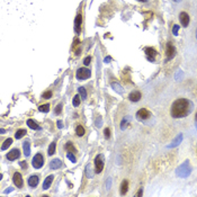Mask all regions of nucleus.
I'll list each match as a JSON object with an SVG mask.
<instances>
[{
    "mask_svg": "<svg viewBox=\"0 0 197 197\" xmlns=\"http://www.w3.org/2000/svg\"><path fill=\"white\" fill-rule=\"evenodd\" d=\"M193 108H194V105L191 100L186 98H180L174 102L171 106L170 114L174 118H184L193 112Z\"/></svg>",
    "mask_w": 197,
    "mask_h": 197,
    "instance_id": "obj_1",
    "label": "nucleus"
},
{
    "mask_svg": "<svg viewBox=\"0 0 197 197\" xmlns=\"http://www.w3.org/2000/svg\"><path fill=\"white\" fill-rule=\"evenodd\" d=\"M191 174V167L188 160H186L184 163L180 164L177 168V171H176V175L180 178H187Z\"/></svg>",
    "mask_w": 197,
    "mask_h": 197,
    "instance_id": "obj_2",
    "label": "nucleus"
},
{
    "mask_svg": "<svg viewBox=\"0 0 197 197\" xmlns=\"http://www.w3.org/2000/svg\"><path fill=\"white\" fill-rule=\"evenodd\" d=\"M105 166V157L104 155H98L95 158V167H96V174H100Z\"/></svg>",
    "mask_w": 197,
    "mask_h": 197,
    "instance_id": "obj_3",
    "label": "nucleus"
},
{
    "mask_svg": "<svg viewBox=\"0 0 197 197\" xmlns=\"http://www.w3.org/2000/svg\"><path fill=\"white\" fill-rule=\"evenodd\" d=\"M90 77H91V72L87 68H80L76 73V78L78 80H86V79L90 78Z\"/></svg>",
    "mask_w": 197,
    "mask_h": 197,
    "instance_id": "obj_4",
    "label": "nucleus"
},
{
    "mask_svg": "<svg viewBox=\"0 0 197 197\" xmlns=\"http://www.w3.org/2000/svg\"><path fill=\"white\" fill-rule=\"evenodd\" d=\"M150 117H151V113L145 108H141L140 111H138V113H136V119L140 122L147 121V119H149Z\"/></svg>",
    "mask_w": 197,
    "mask_h": 197,
    "instance_id": "obj_5",
    "label": "nucleus"
},
{
    "mask_svg": "<svg viewBox=\"0 0 197 197\" xmlns=\"http://www.w3.org/2000/svg\"><path fill=\"white\" fill-rule=\"evenodd\" d=\"M44 164V158H43L42 153H37L35 155V157L33 158V161H32V166H33L35 169H41Z\"/></svg>",
    "mask_w": 197,
    "mask_h": 197,
    "instance_id": "obj_6",
    "label": "nucleus"
},
{
    "mask_svg": "<svg viewBox=\"0 0 197 197\" xmlns=\"http://www.w3.org/2000/svg\"><path fill=\"white\" fill-rule=\"evenodd\" d=\"M166 54H167V60H171L174 59L175 54H176V49L175 46L172 45V43H168L167 47H166Z\"/></svg>",
    "mask_w": 197,
    "mask_h": 197,
    "instance_id": "obj_7",
    "label": "nucleus"
},
{
    "mask_svg": "<svg viewBox=\"0 0 197 197\" xmlns=\"http://www.w3.org/2000/svg\"><path fill=\"white\" fill-rule=\"evenodd\" d=\"M13 181L15 186L17 188H22L24 186V181H23V178H22V175L19 172H15L13 176Z\"/></svg>",
    "mask_w": 197,
    "mask_h": 197,
    "instance_id": "obj_8",
    "label": "nucleus"
},
{
    "mask_svg": "<svg viewBox=\"0 0 197 197\" xmlns=\"http://www.w3.org/2000/svg\"><path fill=\"white\" fill-rule=\"evenodd\" d=\"M144 52H145V54H147V58H148L149 61H155L158 52L153 49V47H145Z\"/></svg>",
    "mask_w": 197,
    "mask_h": 197,
    "instance_id": "obj_9",
    "label": "nucleus"
},
{
    "mask_svg": "<svg viewBox=\"0 0 197 197\" xmlns=\"http://www.w3.org/2000/svg\"><path fill=\"white\" fill-rule=\"evenodd\" d=\"M20 157V152L18 149H13L11 151H9L7 153V159L9 161H15Z\"/></svg>",
    "mask_w": 197,
    "mask_h": 197,
    "instance_id": "obj_10",
    "label": "nucleus"
},
{
    "mask_svg": "<svg viewBox=\"0 0 197 197\" xmlns=\"http://www.w3.org/2000/svg\"><path fill=\"white\" fill-rule=\"evenodd\" d=\"M81 25H82V16L81 14H78L74 19V32L77 34H80L81 32Z\"/></svg>",
    "mask_w": 197,
    "mask_h": 197,
    "instance_id": "obj_11",
    "label": "nucleus"
},
{
    "mask_svg": "<svg viewBox=\"0 0 197 197\" xmlns=\"http://www.w3.org/2000/svg\"><path fill=\"white\" fill-rule=\"evenodd\" d=\"M179 20H180V23H181V25H183V26L187 27L188 25H189L191 18H189V16H188L187 13L183 11V13H180V15H179Z\"/></svg>",
    "mask_w": 197,
    "mask_h": 197,
    "instance_id": "obj_12",
    "label": "nucleus"
},
{
    "mask_svg": "<svg viewBox=\"0 0 197 197\" xmlns=\"http://www.w3.org/2000/svg\"><path fill=\"white\" fill-rule=\"evenodd\" d=\"M142 95H141V92L140 91H132L130 95H128V99L131 100V102H134V103H138L140 99H141Z\"/></svg>",
    "mask_w": 197,
    "mask_h": 197,
    "instance_id": "obj_13",
    "label": "nucleus"
},
{
    "mask_svg": "<svg viewBox=\"0 0 197 197\" xmlns=\"http://www.w3.org/2000/svg\"><path fill=\"white\" fill-rule=\"evenodd\" d=\"M53 179H54V176H53V175H50V176H47V177L45 178V180L43 183V189H44V191L49 189L50 186H51L53 183Z\"/></svg>",
    "mask_w": 197,
    "mask_h": 197,
    "instance_id": "obj_14",
    "label": "nucleus"
},
{
    "mask_svg": "<svg viewBox=\"0 0 197 197\" xmlns=\"http://www.w3.org/2000/svg\"><path fill=\"white\" fill-rule=\"evenodd\" d=\"M39 180H38V177L37 176H30V178H28V185H30V187L32 188H35L37 187V185H38Z\"/></svg>",
    "mask_w": 197,
    "mask_h": 197,
    "instance_id": "obj_15",
    "label": "nucleus"
},
{
    "mask_svg": "<svg viewBox=\"0 0 197 197\" xmlns=\"http://www.w3.org/2000/svg\"><path fill=\"white\" fill-rule=\"evenodd\" d=\"M181 141H183V134H178L174 141L171 142V144L169 145V148H176V147H178V145L180 144Z\"/></svg>",
    "mask_w": 197,
    "mask_h": 197,
    "instance_id": "obj_16",
    "label": "nucleus"
},
{
    "mask_svg": "<svg viewBox=\"0 0 197 197\" xmlns=\"http://www.w3.org/2000/svg\"><path fill=\"white\" fill-rule=\"evenodd\" d=\"M61 167H62V161L60 160V159H54L50 163V168L51 169H59Z\"/></svg>",
    "mask_w": 197,
    "mask_h": 197,
    "instance_id": "obj_17",
    "label": "nucleus"
},
{
    "mask_svg": "<svg viewBox=\"0 0 197 197\" xmlns=\"http://www.w3.org/2000/svg\"><path fill=\"white\" fill-rule=\"evenodd\" d=\"M128 191V181L123 180L121 184V195H125Z\"/></svg>",
    "mask_w": 197,
    "mask_h": 197,
    "instance_id": "obj_18",
    "label": "nucleus"
},
{
    "mask_svg": "<svg viewBox=\"0 0 197 197\" xmlns=\"http://www.w3.org/2000/svg\"><path fill=\"white\" fill-rule=\"evenodd\" d=\"M23 148H24V155H25V157H28V155H30V141L24 142Z\"/></svg>",
    "mask_w": 197,
    "mask_h": 197,
    "instance_id": "obj_19",
    "label": "nucleus"
},
{
    "mask_svg": "<svg viewBox=\"0 0 197 197\" xmlns=\"http://www.w3.org/2000/svg\"><path fill=\"white\" fill-rule=\"evenodd\" d=\"M27 126H30L32 130H41V126H38V124L35 123L33 119H28L27 121Z\"/></svg>",
    "mask_w": 197,
    "mask_h": 197,
    "instance_id": "obj_20",
    "label": "nucleus"
},
{
    "mask_svg": "<svg viewBox=\"0 0 197 197\" xmlns=\"http://www.w3.org/2000/svg\"><path fill=\"white\" fill-rule=\"evenodd\" d=\"M66 150L68 152H72V153H76L77 150L76 148L73 147V143L72 142H66Z\"/></svg>",
    "mask_w": 197,
    "mask_h": 197,
    "instance_id": "obj_21",
    "label": "nucleus"
},
{
    "mask_svg": "<svg viewBox=\"0 0 197 197\" xmlns=\"http://www.w3.org/2000/svg\"><path fill=\"white\" fill-rule=\"evenodd\" d=\"M27 132L26 130H24V128H22V130H18V131L15 133V138L17 139V140H19V139H22L24 136V135H26Z\"/></svg>",
    "mask_w": 197,
    "mask_h": 197,
    "instance_id": "obj_22",
    "label": "nucleus"
},
{
    "mask_svg": "<svg viewBox=\"0 0 197 197\" xmlns=\"http://www.w3.org/2000/svg\"><path fill=\"white\" fill-rule=\"evenodd\" d=\"M91 171H92L91 166H90V164H87V166H86V176H87L88 178L94 177V174H92Z\"/></svg>",
    "mask_w": 197,
    "mask_h": 197,
    "instance_id": "obj_23",
    "label": "nucleus"
},
{
    "mask_svg": "<svg viewBox=\"0 0 197 197\" xmlns=\"http://www.w3.org/2000/svg\"><path fill=\"white\" fill-rule=\"evenodd\" d=\"M76 133L78 136H83L85 135V128L82 127L81 125H78L76 128Z\"/></svg>",
    "mask_w": 197,
    "mask_h": 197,
    "instance_id": "obj_24",
    "label": "nucleus"
},
{
    "mask_svg": "<svg viewBox=\"0 0 197 197\" xmlns=\"http://www.w3.org/2000/svg\"><path fill=\"white\" fill-rule=\"evenodd\" d=\"M130 116H127V117H125L123 121H122V123H121V128L122 130H125V128L127 127V125H128V122H130Z\"/></svg>",
    "mask_w": 197,
    "mask_h": 197,
    "instance_id": "obj_25",
    "label": "nucleus"
},
{
    "mask_svg": "<svg viewBox=\"0 0 197 197\" xmlns=\"http://www.w3.org/2000/svg\"><path fill=\"white\" fill-rule=\"evenodd\" d=\"M112 88L115 90V91H117V92H119V94H122L123 92V88H122L121 86L118 85V83H115V82H112Z\"/></svg>",
    "mask_w": 197,
    "mask_h": 197,
    "instance_id": "obj_26",
    "label": "nucleus"
},
{
    "mask_svg": "<svg viewBox=\"0 0 197 197\" xmlns=\"http://www.w3.org/2000/svg\"><path fill=\"white\" fill-rule=\"evenodd\" d=\"M11 143H13V140H11V139H7L6 141L3 142L2 147H1V150H6V149H8V147H10Z\"/></svg>",
    "mask_w": 197,
    "mask_h": 197,
    "instance_id": "obj_27",
    "label": "nucleus"
},
{
    "mask_svg": "<svg viewBox=\"0 0 197 197\" xmlns=\"http://www.w3.org/2000/svg\"><path fill=\"white\" fill-rule=\"evenodd\" d=\"M80 98H81V96L80 95H76L73 97V100H72V104L74 107H78L80 105Z\"/></svg>",
    "mask_w": 197,
    "mask_h": 197,
    "instance_id": "obj_28",
    "label": "nucleus"
},
{
    "mask_svg": "<svg viewBox=\"0 0 197 197\" xmlns=\"http://www.w3.org/2000/svg\"><path fill=\"white\" fill-rule=\"evenodd\" d=\"M39 112L42 113H49L50 112V105L49 104H45V105H41L38 107Z\"/></svg>",
    "mask_w": 197,
    "mask_h": 197,
    "instance_id": "obj_29",
    "label": "nucleus"
},
{
    "mask_svg": "<svg viewBox=\"0 0 197 197\" xmlns=\"http://www.w3.org/2000/svg\"><path fill=\"white\" fill-rule=\"evenodd\" d=\"M79 90V94H80V96H81V99H87V91H86V89L83 88V87H80V88L78 89Z\"/></svg>",
    "mask_w": 197,
    "mask_h": 197,
    "instance_id": "obj_30",
    "label": "nucleus"
},
{
    "mask_svg": "<svg viewBox=\"0 0 197 197\" xmlns=\"http://www.w3.org/2000/svg\"><path fill=\"white\" fill-rule=\"evenodd\" d=\"M55 147H56V144L54 143V142H52V143L50 144V148H49V155H53L54 153H55Z\"/></svg>",
    "mask_w": 197,
    "mask_h": 197,
    "instance_id": "obj_31",
    "label": "nucleus"
},
{
    "mask_svg": "<svg viewBox=\"0 0 197 197\" xmlns=\"http://www.w3.org/2000/svg\"><path fill=\"white\" fill-rule=\"evenodd\" d=\"M66 158H68L69 160L72 161L73 163H76L77 162V159H76V157H74V153H72V152H68V153H66Z\"/></svg>",
    "mask_w": 197,
    "mask_h": 197,
    "instance_id": "obj_32",
    "label": "nucleus"
},
{
    "mask_svg": "<svg viewBox=\"0 0 197 197\" xmlns=\"http://www.w3.org/2000/svg\"><path fill=\"white\" fill-rule=\"evenodd\" d=\"M61 112H62V104H59V105L55 107V111H54V113H55L56 115H60V114H61Z\"/></svg>",
    "mask_w": 197,
    "mask_h": 197,
    "instance_id": "obj_33",
    "label": "nucleus"
},
{
    "mask_svg": "<svg viewBox=\"0 0 197 197\" xmlns=\"http://www.w3.org/2000/svg\"><path fill=\"white\" fill-rule=\"evenodd\" d=\"M51 97H52V91H51V90H49V91H46L43 94V98L44 99H50Z\"/></svg>",
    "mask_w": 197,
    "mask_h": 197,
    "instance_id": "obj_34",
    "label": "nucleus"
},
{
    "mask_svg": "<svg viewBox=\"0 0 197 197\" xmlns=\"http://www.w3.org/2000/svg\"><path fill=\"white\" fill-rule=\"evenodd\" d=\"M104 134H105V139H107V140H108V139L111 138V130H109V128H105Z\"/></svg>",
    "mask_w": 197,
    "mask_h": 197,
    "instance_id": "obj_35",
    "label": "nucleus"
},
{
    "mask_svg": "<svg viewBox=\"0 0 197 197\" xmlns=\"http://www.w3.org/2000/svg\"><path fill=\"white\" fill-rule=\"evenodd\" d=\"M90 62H91V58H90V56H87V58L83 60V64H85V66H89Z\"/></svg>",
    "mask_w": 197,
    "mask_h": 197,
    "instance_id": "obj_36",
    "label": "nucleus"
},
{
    "mask_svg": "<svg viewBox=\"0 0 197 197\" xmlns=\"http://www.w3.org/2000/svg\"><path fill=\"white\" fill-rule=\"evenodd\" d=\"M178 30H179V26H178V25H174V28H172L174 35H178Z\"/></svg>",
    "mask_w": 197,
    "mask_h": 197,
    "instance_id": "obj_37",
    "label": "nucleus"
},
{
    "mask_svg": "<svg viewBox=\"0 0 197 197\" xmlns=\"http://www.w3.org/2000/svg\"><path fill=\"white\" fill-rule=\"evenodd\" d=\"M102 118L100 117H98L97 118V121H96V125H97V127H100V126H102Z\"/></svg>",
    "mask_w": 197,
    "mask_h": 197,
    "instance_id": "obj_38",
    "label": "nucleus"
},
{
    "mask_svg": "<svg viewBox=\"0 0 197 197\" xmlns=\"http://www.w3.org/2000/svg\"><path fill=\"white\" fill-rule=\"evenodd\" d=\"M20 166H22V168H24V169H27L26 161H22V162H20Z\"/></svg>",
    "mask_w": 197,
    "mask_h": 197,
    "instance_id": "obj_39",
    "label": "nucleus"
},
{
    "mask_svg": "<svg viewBox=\"0 0 197 197\" xmlns=\"http://www.w3.org/2000/svg\"><path fill=\"white\" fill-rule=\"evenodd\" d=\"M58 127H59V128H62V127H63L62 121H58Z\"/></svg>",
    "mask_w": 197,
    "mask_h": 197,
    "instance_id": "obj_40",
    "label": "nucleus"
},
{
    "mask_svg": "<svg viewBox=\"0 0 197 197\" xmlns=\"http://www.w3.org/2000/svg\"><path fill=\"white\" fill-rule=\"evenodd\" d=\"M142 191H143V188H141V189L139 191V193L136 195H138V196H142Z\"/></svg>",
    "mask_w": 197,
    "mask_h": 197,
    "instance_id": "obj_41",
    "label": "nucleus"
},
{
    "mask_svg": "<svg viewBox=\"0 0 197 197\" xmlns=\"http://www.w3.org/2000/svg\"><path fill=\"white\" fill-rule=\"evenodd\" d=\"M195 124H196V130H197V113H196V116H195Z\"/></svg>",
    "mask_w": 197,
    "mask_h": 197,
    "instance_id": "obj_42",
    "label": "nucleus"
},
{
    "mask_svg": "<svg viewBox=\"0 0 197 197\" xmlns=\"http://www.w3.org/2000/svg\"><path fill=\"white\" fill-rule=\"evenodd\" d=\"M138 1H140V2H147L148 0H138Z\"/></svg>",
    "mask_w": 197,
    "mask_h": 197,
    "instance_id": "obj_43",
    "label": "nucleus"
},
{
    "mask_svg": "<svg viewBox=\"0 0 197 197\" xmlns=\"http://www.w3.org/2000/svg\"><path fill=\"white\" fill-rule=\"evenodd\" d=\"M174 1H175V2H180L181 0H174Z\"/></svg>",
    "mask_w": 197,
    "mask_h": 197,
    "instance_id": "obj_44",
    "label": "nucleus"
},
{
    "mask_svg": "<svg viewBox=\"0 0 197 197\" xmlns=\"http://www.w3.org/2000/svg\"><path fill=\"white\" fill-rule=\"evenodd\" d=\"M196 38H197V30H196Z\"/></svg>",
    "mask_w": 197,
    "mask_h": 197,
    "instance_id": "obj_45",
    "label": "nucleus"
}]
</instances>
